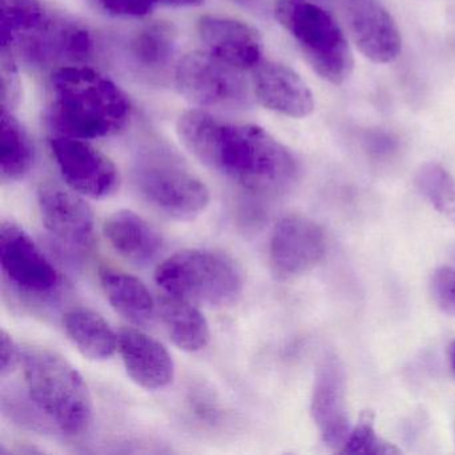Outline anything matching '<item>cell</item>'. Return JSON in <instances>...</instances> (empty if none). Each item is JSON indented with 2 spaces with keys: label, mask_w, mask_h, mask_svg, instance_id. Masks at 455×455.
<instances>
[{
  "label": "cell",
  "mask_w": 455,
  "mask_h": 455,
  "mask_svg": "<svg viewBox=\"0 0 455 455\" xmlns=\"http://www.w3.org/2000/svg\"><path fill=\"white\" fill-rule=\"evenodd\" d=\"M182 145L212 172L257 196H276L294 183L291 151L262 127L233 124L204 110L180 116Z\"/></svg>",
  "instance_id": "1"
},
{
  "label": "cell",
  "mask_w": 455,
  "mask_h": 455,
  "mask_svg": "<svg viewBox=\"0 0 455 455\" xmlns=\"http://www.w3.org/2000/svg\"><path fill=\"white\" fill-rule=\"evenodd\" d=\"M47 98V116L58 135L100 140L119 134L132 121V106L126 92L84 65L55 70Z\"/></svg>",
  "instance_id": "2"
},
{
  "label": "cell",
  "mask_w": 455,
  "mask_h": 455,
  "mask_svg": "<svg viewBox=\"0 0 455 455\" xmlns=\"http://www.w3.org/2000/svg\"><path fill=\"white\" fill-rule=\"evenodd\" d=\"M0 46L38 68L82 65L94 54V39L87 28L42 0L0 2Z\"/></svg>",
  "instance_id": "3"
},
{
  "label": "cell",
  "mask_w": 455,
  "mask_h": 455,
  "mask_svg": "<svg viewBox=\"0 0 455 455\" xmlns=\"http://www.w3.org/2000/svg\"><path fill=\"white\" fill-rule=\"evenodd\" d=\"M26 394L55 433L81 435L92 419V399L84 377L60 354L44 347L22 351Z\"/></svg>",
  "instance_id": "4"
},
{
  "label": "cell",
  "mask_w": 455,
  "mask_h": 455,
  "mask_svg": "<svg viewBox=\"0 0 455 455\" xmlns=\"http://www.w3.org/2000/svg\"><path fill=\"white\" fill-rule=\"evenodd\" d=\"M274 14L322 79L334 86L348 81L354 70L353 52L331 14L306 0H278Z\"/></svg>",
  "instance_id": "5"
},
{
  "label": "cell",
  "mask_w": 455,
  "mask_h": 455,
  "mask_svg": "<svg viewBox=\"0 0 455 455\" xmlns=\"http://www.w3.org/2000/svg\"><path fill=\"white\" fill-rule=\"evenodd\" d=\"M156 281L167 294L193 303L228 306L243 290L241 268L228 255L214 250H183L159 263Z\"/></svg>",
  "instance_id": "6"
},
{
  "label": "cell",
  "mask_w": 455,
  "mask_h": 455,
  "mask_svg": "<svg viewBox=\"0 0 455 455\" xmlns=\"http://www.w3.org/2000/svg\"><path fill=\"white\" fill-rule=\"evenodd\" d=\"M175 86L185 100L202 110L243 111L252 105V87L239 68L209 52L185 55L175 68Z\"/></svg>",
  "instance_id": "7"
},
{
  "label": "cell",
  "mask_w": 455,
  "mask_h": 455,
  "mask_svg": "<svg viewBox=\"0 0 455 455\" xmlns=\"http://www.w3.org/2000/svg\"><path fill=\"white\" fill-rule=\"evenodd\" d=\"M143 198L167 217L190 220L210 204L207 186L193 172L169 158L143 162L135 175Z\"/></svg>",
  "instance_id": "8"
},
{
  "label": "cell",
  "mask_w": 455,
  "mask_h": 455,
  "mask_svg": "<svg viewBox=\"0 0 455 455\" xmlns=\"http://www.w3.org/2000/svg\"><path fill=\"white\" fill-rule=\"evenodd\" d=\"M0 265L4 282L28 300H49L60 292L62 278L52 260L17 223L0 225Z\"/></svg>",
  "instance_id": "9"
},
{
  "label": "cell",
  "mask_w": 455,
  "mask_h": 455,
  "mask_svg": "<svg viewBox=\"0 0 455 455\" xmlns=\"http://www.w3.org/2000/svg\"><path fill=\"white\" fill-rule=\"evenodd\" d=\"M38 206L44 228L60 250L78 257L92 249L94 214L81 194L49 180L39 186Z\"/></svg>",
  "instance_id": "10"
},
{
  "label": "cell",
  "mask_w": 455,
  "mask_h": 455,
  "mask_svg": "<svg viewBox=\"0 0 455 455\" xmlns=\"http://www.w3.org/2000/svg\"><path fill=\"white\" fill-rule=\"evenodd\" d=\"M50 148L66 185L82 196L108 198L118 190L121 177L116 164L86 140L57 135Z\"/></svg>",
  "instance_id": "11"
},
{
  "label": "cell",
  "mask_w": 455,
  "mask_h": 455,
  "mask_svg": "<svg viewBox=\"0 0 455 455\" xmlns=\"http://www.w3.org/2000/svg\"><path fill=\"white\" fill-rule=\"evenodd\" d=\"M324 252L323 230L305 215H286L274 228L270 263L278 278H294L307 273L323 259Z\"/></svg>",
  "instance_id": "12"
},
{
  "label": "cell",
  "mask_w": 455,
  "mask_h": 455,
  "mask_svg": "<svg viewBox=\"0 0 455 455\" xmlns=\"http://www.w3.org/2000/svg\"><path fill=\"white\" fill-rule=\"evenodd\" d=\"M348 33L356 49L377 65L394 62L402 52V36L393 15L379 0H345Z\"/></svg>",
  "instance_id": "13"
},
{
  "label": "cell",
  "mask_w": 455,
  "mask_h": 455,
  "mask_svg": "<svg viewBox=\"0 0 455 455\" xmlns=\"http://www.w3.org/2000/svg\"><path fill=\"white\" fill-rule=\"evenodd\" d=\"M251 71L252 92L263 108L287 118H307L313 114V92L297 71L274 60H262Z\"/></svg>",
  "instance_id": "14"
},
{
  "label": "cell",
  "mask_w": 455,
  "mask_h": 455,
  "mask_svg": "<svg viewBox=\"0 0 455 455\" xmlns=\"http://www.w3.org/2000/svg\"><path fill=\"white\" fill-rule=\"evenodd\" d=\"M311 415L324 443L342 447L350 426L346 409L345 374L335 356H327L316 371Z\"/></svg>",
  "instance_id": "15"
},
{
  "label": "cell",
  "mask_w": 455,
  "mask_h": 455,
  "mask_svg": "<svg viewBox=\"0 0 455 455\" xmlns=\"http://www.w3.org/2000/svg\"><path fill=\"white\" fill-rule=\"evenodd\" d=\"M198 36L206 52L239 70H254L263 60L259 33L241 20L207 15L199 20Z\"/></svg>",
  "instance_id": "16"
},
{
  "label": "cell",
  "mask_w": 455,
  "mask_h": 455,
  "mask_svg": "<svg viewBox=\"0 0 455 455\" xmlns=\"http://www.w3.org/2000/svg\"><path fill=\"white\" fill-rule=\"evenodd\" d=\"M118 335L124 369L138 386L161 390L174 380V361L164 343L138 329H124Z\"/></svg>",
  "instance_id": "17"
},
{
  "label": "cell",
  "mask_w": 455,
  "mask_h": 455,
  "mask_svg": "<svg viewBox=\"0 0 455 455\" xmlns=\"http://www.w3.org/2000/svg\"><path fill=\"white\" fill-rule=\"evenodd\" d=\"M103 233L111 247L132 265H150L164 250L158 230L130 210L111 214L103 225Z\"/></svg>",
  "instance_id": "18"
},
{
  "label": "cell",
  "mask_w": 455,
  "mask_h": 455,
  "mask_svg": "<svg viewBox=\"0 0 455 455\" xmlns=\"http://www.w3.org/2000/svg\"><path fill=\"white\" fill-rule=\"evenodd\" d=\"M156 305L162 324L177 347L196 353L209 345L212 338L209 322L196 303L164 292Z\"/></svg>",
  "instance_id": "19"
},
{
  "label": "cell",
  "mask_w": 455,
  "mask_h": 455,
  "mask_svg": "<svg viewBox=\"0 0 455 455\" xmlns=\"http://www.w3.org/2000/svg\"><path fill=\"white\" fill-rule=\"evenodd\" d=\"M100 283L114 310L134 326H148L158 314V305L150 290L137 276L106 268Z\"/></svg>",
  "instance_id": "20"
},
{
  "label": "cell",
  "mask_w": 455,
  "mask_h": 455,
  "mask_svg": "<svg viewBox=\"0 0 455 455\" xmlns=\"http://www.w3.org/2000/svg\"><path fill=\"white\" fill-rule=\"evenodd\" d=\"M63 327L82 355L105 361L118 350L119 335L103 316L89 308H71L63 316Z\"/></svg>",
  "instance_id": "21"
},
{
  "label": "cell",
  "mask_w": 455,
  "mask_h": 455,
  "mask_svg": "<svg viewBox=\"0 0 455 455\" xmlns=\"http://www.w3.org/2000/svg\"><path fill=\"white\" fill-rule=\"evenodd\" d=\"M177 50V30L169 22L142 26L129 42L132 62L145 73L156 74L172 63Z\"/></svg>",
  "instance_id": "22"
},
{
  "label": "cell",
  "mask_w": 455,
  "mask_h": 455,
  "mask_svg": "<svg viewBox=\"0 0 455 455\" xmlns=\"http://www.w3.org/2000/svg\"><path fill=\"white\" fill-rule=\"evenodd\" d=\"M0 129V175L4 183L18 182L33 169L36 148L14 111L2 108Z\"/></svg>",
  "instance_id": "23"
},
{
  "label": "cell",
  "mask_w": 455,
  "mask_h": 455,
  "mask_svg": "<svg viewBox=\"0 0 455 455\" xmlns=\"http://www.w3.org/2000/svg\"><path fill=\"white\" fill-rule=\"evenodd\" d=\"M415 180L436 212L455 223V178L444 167L428 164L420 167Z\"/></svg>",
  "instance_id": "24"
},
{
  "label": "cell",
  "mask_w": 455,
  "mask_h": 455,
  "mask_svg": "<svg viewBox=\"0 0 455 455\" xmlns=\"http://www.w3.org/2000/svg\"><path fill=\"white\" fill-rule=\"evenodd\" d=\"M342 454L391 455L399 454V449L378 435L374 418L370 412L362 415L355 427L348 433L340 447Z\"/></svg>",
  "instance_id": "25"
},
{
  "label": "cell",
  "mask_w": 455,
  "mask_h": 455,
  "mask_svg": "<svg viewBox=\"0 0 455 455\" xmlns=\"http://www.w3.org/2000/svg\"><path fill=\"white\" fill-rule=\"evenodd\" d=\"M0 89L2 108L14 111L22 100V82L17 55L6 46H0Z\"/></svg>",
  "instance_id": "26"
},
{
  "label": "cell",
  "mask_w": 455,
  "mask_h": 455,
  "mask_svg": "<svg viewBox=\"0 0 455 455\" xmlns=\"http://www.w3.org/2000/svg\"><path fill=\"white\" fill-rule=\"evenodd\" d=\"M431 289L436 303L447 313L455 314V270L438 268L434 273Z\"/></svg>",
  "instance_id": "27"
},
{
  "label": "cell",
  "mask_w": 455,
  "mask_h": 455,
  "mask_svg": "<svg viewBox=\"0 0 455 455\" xmlns=\"http://www.w3.org/2000/svg\"><path fill=\"white\" fill-rule=\"evenodd\" d=\"M100 9L114 17L142 18L154 9V0H95Z\"/></svg>",
  "instance_id": "28"
},
{
  "label": "cell",
  "mask_w": 455,
  "mask_h": 455,
  "mask_svg": "<svg viewBox=\"0 0 455 455\" xmlns=\"http://www.w3.org/2000/svg\"><path fill=\"white\" fill-rule=\"evenodd\" d=\"M20 362H22V353L20 346L6 330L2 329L0 332V377L2 379L12 375Z\"/></svg>",
  "instance_id": "29"
},
{
  "label": "cell",
  "mask_w": 455,
  "mask_h": 455,
  "mask_svg": "<svg viewBox=\"0 0 455 455\" xmlns=\"http://www.w3.org/2000/svg\"><path fill=\"white\" fill-rule=\"evenodd\" d=\"M154 4L169 7H196L204 4V0H154Z\"/></svg>",
  "instance_id": "30"
},
{
  "label": "cell",
  "mask_w": 455,
  "mask_h": 455,
  "mask_svg": "<svg viewBox=\"0 0 455 455\" xmlns=\"http://www.w3.org/2000/svg\"><path fill=\"white\" fill-rule=\"evenodd\" d=\"M231 2L249 12H259L265 6L266 0H231Z\"/></svg>",
  "instance_id": "31"
},
{
  "label": "cell",
  "mask_w": 455,
  "mask_h": 455,
  "mask_svg": "<svg viewBox=\"0 0 455 455\" xmlns=\"http://www.w3.org/2000/svg\"><path fill=\"white\" fill-rule=\"evenodd\" d=\"M449 362L450 367H451L452 370V374L455 375V342H452L449 348Z\"/></svg>",
  "instance_id": "32"
}]
</instances>
